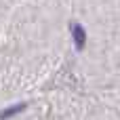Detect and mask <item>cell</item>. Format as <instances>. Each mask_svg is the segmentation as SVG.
<instances>
[{
    "mask_svg": "<svg viewBox=\"0 0 120 120\" xmlns=\"http://www.w3.org/2000/svg\"><path fill=\"white\" fill-rule=\"evenodd\" d=\"M23 110H25V103H17V105L8 108V110L0 112V120H6V118H11V116H15V114H19V112H23Z\"/></svg>",
    "mask_w": 120,
    "mask_h": 120,
    "instance_id": "2",
    "label": "cell"
},
{
    "mask_svg": "<svg viewBox=\"0 0 120 120\" xmlns=\"http://www.w3.org/2000/svg\"><path fill=\"white\" fill-rule=\"evenodd\" d=\"M72 38H74L76 49H78V51H82V49H84V44H86V32H84V27H82V25H78V23H74V25H72Z\"/></svg>",
    "mask_w": 120,
    "mask_h": 120,
    "instance_id": "1",
    "label": "cell"
}]
</instances>
